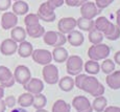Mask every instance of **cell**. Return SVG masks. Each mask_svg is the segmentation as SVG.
Segmentation results:
<instances>
[{
	"label": "cell",
	"mask_w": 120,
	"mask_h": 112,
	"mask_svg": "<svg viewBox=\"0 0 120 112\" xmlns=\"http://www.w3.org/2000/svg\"><path fill=\"white\" fill-rule=\"evenodd\" d=\"M14 78L15 82H17L20 85H25L29 80L31 79V72L29 68L24 65H19L16 67L15 71H14Z\"/></svg>",
	"instance_id": "cell-8"
},
{
	"label": "cell",
	"mask_w": 120,
	"mask_h": 112,
	"mask_svg": "<svg viewBox=\"0 0 120 112\" xmlns=\"http://www.w3.org/2000/svg\"><path fill=\"white\" fill-rule=\"evenodd\" d=\"M55 8H53L48 1L43 2L40 5L38 10V17L40 20L44 21V22H53L56 18L55 15Z\"/></svg>",
	"instance_id": "cell-4"
},
{
	"label": "cell",
	"mask_w": 120,
	"mask_h": 112,
	"mask_svg": "<svg viewBox=\"0 0 120 112\" xmlns=\"http://www.w3.org/2000/svg\"><path fill=\"white\" fill-rule=\"evenodd\" d=\"M18 104L22 107V108H27V107L33 106V102H34V94L29 92H25L22 93L17 100Z\"/></svg>",
	"instance_id": "cell-26"
},
{
	"label": "cell",
	"mask_w": 120,
	"mask_h": 112,
	"mask_svg": "<svg viewBox=\"0 0 120 112\" xmlns=\"http://www.w3.org/2000/svg\"><path fill=\"white\" fill-rule=\"evenodd\" d=\"M4 96V88L2 86H0V100H2Z\"/></svg>",
	"instance_id": "cell-46"
},
{
	"label": "cell",
	"mask_w": 120,
	"mask_h": 112,
	"mask_svg": "<svg viewBox=\"0 0 120 112\" xmlns=\"http://www.w3.org/2000/svg\"><path fill=\"white\" fill-rule=\"evenodd\" d=\"M100 12L101 10H99L95 5V3L91 1H87L80 5V15L82 18H86V19H94L100 14Z\"/></svg>",
	"instance_id": "cell-9"
},
{
	"label": "cell",
	"mask_w": 120,
	"mask_h": 112,
	"mask_svg": "<svg viewBox=\"0 0 120 112\" xmlns=\"http://www.w3.org/2000/svg\"><path fill=\"white\" fill-rule=\"evenodd\" d=\"M105 39H108V40L110 41H116L118 40V39L120 38V27L118 26V25H116V27H115V31L112 32V34L110 35V36H107L105 37Z\"/></svg>",
	"instance_id": "cell-35"
},
{
	"label": "cell",
	"mask_w": 120,
	"mask_h": 112,
	"mask_svg": "<svg viewBox=\"0 0 120 112\" xmlns=\"http://www.w3.org/2000/svg\"><path fill=\"white\" fill-rule=\"evenodd\" d=\"M71 106L64 100H57L52 106V112H70Z\"/></svg>",
	"instance_id": "cell-29"
},
{
	"label": "cell",
	"mask_w": 120,
	"mask_h": 112,
	"mask_svg": "<svg viewBox=\"0 0 120 112\" xmlns=\"http://www.w3.org/2000/svg\"><path fill=\"white\" fill-rule=\"evenodd\" d=\"M13 8V13L16 14L17 16H22V15H26L29 11V6L27 4V2L23 1V0H18L15 1L11 5Z\"/></svg>",
	"instance_id": "cell-21"
},
{
	"label": "cell",
	"mask_w": 120,
	"mask_h": 112,
	"mask_svg": "<svg viewBox=\"0 0 120 112\" xmlns=\"http://www.w3.org/2000/svg\"><path fill=\"white\" fill-rule=\"evenodd\" d=\"M6 105L4 103V100H0V112H5Z\"/></svg>",
	"instance_id": "cell-43"
},
{
	"label": "cell",
	"mask_w": 120,
	"mask_h": 112,
	"mask_svg": "<svg viewBox=\"0 0 120 112\" xmlns=\"http://www.w3.org/2000/svg\"><path fill=\"white\" fill-rule=\"evenodd\" d=\"M24 23L27 26H33V25L39 24L40 23V19H39L37 14H27L26 17L24 18Z\"/></svg>",
	"instance_id": "cell-33"
},
{
	"label": "cell",
	"mask_w": 120,
	"mask_h": 112,
	"mask_svg": "<svg viewBox=\"0 0 120 112\" xmlns=\"http://www.w3.org/2000/svg\"><path fill=\"white\" fill-rule=\"evenodd\" d=\"M23 88L31 94H37V93H41L44 90V83L40 79L31 78L25 85H23Z\"/></svg>",
	"instance_id": "cell-15"
},
{
	"label": "cell",
	"mask_w": 120,
	"mask_h": 112,
	"mask_svg": "<svg viewBox=\"0 0 120 112\" xmlns=\"http://www.w3.org/2000/svg\"><path fill=\"white\" fill-rule=\"evenodd\" d=\"M26 36V31L21 26H15L11 31V39H13L17 43H21L22 41H25Z\"/></svg>",
	"instance_id": "cell-22"
},
{
	"label": "cell",
	"mask_w": 120,
	"mask_h": 112,
	"mask_svg": "<svg viewBox=\"0 0 120 112\" xmlns=\"http://www.w3.org/2000/svg\"><path fill=\"white\" fill-rule=\"evenodd\" d=\"M111 52L110 47L107 44L99 43V44H93L91 47L88 49V57L90 60H94V61H101L105 60L109 57Z\"/></svg>",
	"instance_id": "cell-2"
},
{
	"label": "cell",
	"mask_w": 120,
	"mask_h": 112,
	"mask_svg": "<svg viewBox=\"0 0 120 112\" xmlns=\"http://www.w3.org/2000/svg\"><path fill=\"white\" fill-rule=\"evenodd\" d=\"M36 112H48L47 110H45L44 108H42V109H37V111Z\"/></svg>",
	"instance_id": "cell-47"
},
{
	"label": "cell",
	"mask_w": 120,
	"mask_h": 112,
	"mask_svg": "<svg viewBox=\"0 0 120 112\" xmlns=\"http://www.w3.org/2000/svg\"><path fill=\"white\" fill-rule=\"evenodd\" d=\"M84 69L87 73L89 74H97L99 70H100V65L98 64L97 61H94V60H89L88 62L85 63L84 65Z\"/></svg>",
	"instance_id": "cell-27"
},
{
	"label": "cell",
	"mask_w": 120,
	"mask_h": 112,
	"mask_svg": "<svg viewBox=\"0 0 120 112\" xmlns=\"http://www.w3.org/2000/svg\"><path fill=\"white\" fill-rule=\"evenodd\" d=\"M107 105H108V100L105 96L100 95V96L95 97V100L92 103V108L96 112H102L107 107Z\"/></svg>",
	"instance_id": "cell-28"
},
{
	"label": "cell",
	"mask_w": 120,
	"mask_h": 112,
	"mask_svg": "<svg viewBox=\"0 0 120 112\" xmlns=\"http://www.w3.org/2000/svg\"><path fill=\"white\" fill-rule=\"evenodd\" d=\"M15 84V78L13 72L6 66H0V85L3 88L13 87Z\"/></svg>",
	"instance_id": "cell-12"
},
{
	"label": "cell",
	"mask_w": 120,
	"mask_h": 112,
	"mask_svg": "<svg viewBox=\"0 0 120 112\" xmlns=\"http://www.w3.org/2000/svg\"><path fill=\"white\" fill-rule=\"evenodd\" d=\"M47 104V99L44 94L41 93H37L34 94V102H33V106L34 109H42L46 106Z\"/></svg>",
	"instance_id": "cell-30"
},
{
	"label": "cell",
	"mask_w": 120,
	"mask_h": 112,
	"mask_svg": "<svg viewBox=\"0 0 120 112\" xmlns=\"http://www.w3.org/2000/svg\"><path fill=\"white\" fill-rule=\"evenodd\" d=\"M18 49V43L13 39H5L0 44V51L3 56H13Z\"/></svg>",
	"instance_id": "cell-16"
},
{
	"label": "cell",
	"mask_w": 120,
	"mask_h": 112,
	"mask_svg": "<svg viewBox=\"0 0 120 112\" xmlns=\"http://www.w3.org/2000/svg\"><path fill=\"white\" fill-rule=\"evenodd\" d=\"M84 68V61L78 56H71L66 61V69L70 76H77Z\"/></svg>",
	"instance_id": "cell-5"
},
{
	"label": "cell",
	"mask_w": 120,
	"mask_h": 112,
	"mask_svg": "<svg viewBox=\"0 0 120 112\" xmlns=\"http://www.w3.org/2000/svg\"><path fill=\"white\" fill-rule=\"evenodd\" d=\"M18 53L21 58H28L31 56L34 51V46L30 42H27V41H22L21 43L18 45Z\"/></svg>",
	"instance_id": "cell-20"
},
{
	"label": "cell",
	"mask_w": 120,
	"mask_h": 112,
	"mask_svg": "<svg viewBox=\"0 0 120 112\" xmlns=\"http://www.w3.org/2000/svg\"><path fill=\"white\" fill-rule=\"evenodd\" d=\"M48 2H49L50 5H51L53 8H60V6H62L64 3H65L64 0H48Z\"/></svg>",
	"instance_id": "cell-40"
},
{
	"label": "cell",
	"mask_w": 120,
	"mask_h": 112,
	"mask_svg": "<svg viewBox=\"0 0 120 112\" xmlns=\"http://www.w3.org/2000/svg\"><path fill=\"white\" fill-rule=\"evenodd\" d=\"M25 31H26V34L28 35L29 37H31V38H34V39L43 37V35L45 34V28H44V26H42L40 23L36 24V25H33V26H27Z\"/></svg>",
	"instance_id": "cell-23"
},
{
	"label": "cell",
	"mask_w": 120,
	"mask_h": 112,
	"mask_svg": "<svg viewBox=\"0 0 120 112\" xmlns=\"http://www.w3.org/2000/svg\"><path fill=\"white\" fill-rule=\"evenodd\" d=\"M113 1L114 0H95V5L99 10H103V8H108Z\"/></svg>",
	"instance_id": "cell-36"
},
{
	"label": "cell",
	"mask_w": 120,
	"mask_h": 112,
	"mask_svg": "<svg viewBox=\"0 0 120 112\" xmlns=\"http://www.w3.org/2000/svg\"><path fill=\"white\" fill-rule=\"evenodd\" d=\"M72 106L77 112H93L92 104L86 96L78 95L72 101Z\"/></svg>",
	"instance_id": "cell-11"
},
{
	"label": "cell",
	"mask_w": 120,
	"mask_h": 112,
	"mask_svg": "<svg viewBox=\"0 0 120 112\" xmlns=\"http://www.w3.org/2000/svg\"><path fill=\"white\" fill-rule=\"evenodd\" d=\"M89 41L91 42L92 44H99V43H102L103 41V34L101 32L97 31L96 28H93L92 31L89 32Z\"/></svg>",
	"instance_id": "cell-31"
},
{
	"label": "cell",
	"mask_w": 120,
	"mask_h": 112,
	"mask_svg": "<svg viewBox=\"0 0 120 112\" xmlns=\"http://www.w3.org/2000/svg\"><path fill=\"white\" fill-rule=\"evenodd\" d=\"M11 5V0H0V12H6Z\"/></svg>",
	"instance_id": "cell-38"
},
{
	"label": "cell",
	"mask_w": 120,
	"mask_h": 112,
	"mask_svg": "<svg viewBox=\"0 0 120 112\" xmlns=\"http://www.w3.org/2000/svg\"><path fill=\"white\" fill-rule=\"evenodd\" d=\"M31 58H33L34 62L40 65H47L50 64L52 61V55L49 50L47 49H34L33 53H31Z\"/></svg>",
	"instance_id": "cell-10"
},
{
	"label": "cell",
	"mask_w": 120,
	"mask_h": 112,
	"mask_svg": "<svg viewBox=\"0 0 120 112\" xmlns=\"http://www.w3.org/2000/svg\"><path fill=\"white\" fill-rule=\"evenodd\" d=\"M87 1H90V0H80V2H82V3H85V2H87Z\"/></svg>",
	"instance_id": "cell-48"
},
{
	"label": "cell",
	"mask_w": 120,
	"mask_h": 112,
	"mask_svg": "<svg viewBox=\"0 0 120 112\" xmlns=\"http://www.w3.org/2000/svg\"><path fill=\"white\" fill-rule=\"evenodd\" d=\"M103 112H120V107H116V106L105 107Z\"/></svg>",
	"instance_id": "cell-41"
},
{
	"label": "cell",
	"mask_w": 120,
	"mask_h": 112,
	"mask_svg": "<svg viewBox=\"0 0 120 112\" xmlns=\"http://www.w3.org/2000/svg\"><path fill=\"white\" fill-rule=\"evenodd\" d=\"M116 24L112 23L111 21L105 17H98L94 21V28L101 32L103 34V37L110 36L113 32L115 31Z\"/></svg>",
	"instance_id": "cell-6"
},
{
	"label": "cell",
	"mask_w": 120,
	"mask_h": 112,
	"mask_svg": "<svg viewBox=\"0 0 120 112\" xmlns=\"http://www.w3.org/2000/svg\"><path fill=\"white\" fill-rule=\"evenodd\" d=\"M59 86L61 88L62 91L69 92L74 88V79H72L71 76H63L61 80L59 81Z\"/></svg>",
	"instance_id": "cell-25"
},
{
	"label": "cell",
	"mask_w": 120,
	"mask_h": 112,
	"mask_svg": "<svg viewBox=\"0 0 120 112\" xmlns=\"http://www.w3.org/2000/svg\"><path fill=\"white\" fill-rule=\"evenodd\" d=\"M42 74L44 81L49 85H54L59 82V69L53 64L44 65Z\"/></svg>",
	"instance_id": "cell-7"
},
{
	"label": "cell",
	"mask_w": 120,
	"mask_h": 112,
	"mask_svg": "<svg viewBox=\"0 0 120 112\" xmlns=\"http://www.w3.org/2000/svg\"><path fill=\"white\" fill-rule=\"evenodd\" d=\"M11 1H18V0H11Z\"/></svg>",
	"instance_id": "cell-49"
},
{
	"label": "cell",
	"mask_w": 120,
	"mask_h": 112,
	"mask_svg": "<svg viewBox=\"0 0 120 112\" xmlns=\"http://www.w3.org/2000/svg\"><path fill=\"white\" fill-rule=\"evenodd\" d=\"M100 68L103 71V73L110 74L111 72H113L115 70V62L111 59H105L102 64H101Z\"/></svg>",
	"instance_id": "cell-32"
},
{
	"label": "cell",
	"mask_w": 120,
	"mask_h": 112,
	"mask_svg": "<svg viewBox=\"0 0 120 112\" xmlns=\"http://www.w3.org/2000/svg\"><path fill=\"white\" fill-rule=\"evenodd\" d=\"M43 41L45 44L52 47H59V46L65 45L67 42V38L64 34L60 32H45V34L43 35Z\"/></svg>",
	"instance_id": "cell-3"
},
{
	"label": "cell",
	"mask_w": 120,
	"mask_h": 112,
	"mask_svg": "<svg viewBox=\"0 0 120 112\" xmlns=\"http://www.w3.org/2000/svg\"><path fill=\"white\" fill-rule=\"evenodd\" d=\"M4 103H5L6 107H8V108H14V106H15L16 103H17V100H16V97L14 96V95H8V96L5 97Z\"/></svg>",
	"instance_id": "cell-37"
},
{
	"label": "cell",
	"mask_w": 120,
	"mask_h": 112,
	"mask_svg": "<svg viewBox=\"0 0 120 112\" xmlns=\"http://www.w3.org/2000/svg\"><path fill=\"white\" fill-rule=\"evenodd\" d=\"M66 38H67V42H69V44L74 46V47H78V46L82 45V43L85 41L84 35L79 31H75V29H73L72 32H69Z\"/></svg>",
	"instance_id": "cell-17"
},
{
	"label": "cell",
	"mask_w": 120,
	"mask_h": 112,
	"mask_svg": "<svg viewBox=\"0 0 120 112\" xmlns=\"http://www.w3.org/2000/svg\"><path fill=\"white\" fill-rule=\"evenodd\" d=\"M11 112H27V111L23 108H16V109H13Z\"/></svg>",
	"instance_id": "cell-45"
},
{
	"label": "cell",
	"mask_w": 120,
	"mask_h": 112,
	"mask_svg": "<svg viewBox=\"0 0 120 112\" xmlns=\"http://www.w3.org/2000/svg\"><path fill=\"white\" fill-rule=\"evenodd\" d=\"M82 90L91 94L94 97L103 95V93H105V87H103L102 84H100V82L95 76H88L87 79L85 80Z\"/></svg>",
	"instance_id": "cell-1"
},
{
	"label": "cell",
	"mask_w": 120,
	"mask_h": 112,
	"mask_svg": "<svg viewBox=\"0 0 120 112\" xmlns=\"http://www.w3.org/2000/svg\"><path fill=\"white\" fill-rule=\"evenodd\" d=\"M108 86L113 90H118L120 89V70H116L111 72L108 74L107 79H105Z\"/></svg>",
	"instance_id": "cell-19"
},
{
	"label": "cell",
	"mask_w": 120,
	"mask_h": 112,
	"mask_svg": "<svg viewBox=\"0 0 120 112\" xmlns=\"http://www.w3.org/2000/svg\"><path fill=\"white\" fill-rule=\"evenodd\" d=\"M87 74H84V73H78L76 76V78L74 79V85L76 86L78 89H82V84H84L85 80L87 79Z\"/></svg>",
	"instance_id": "cell-34"
},
{
	"label": "cell",
	"mask_w": 120,
	"mask_h": 112,
	"mask_svg": "<svg viewBox=\"0 0 120 112\" xmlns=\"http://www.w3.org/2000/svg\"><path fill=\"white\" fill-rule=\"evenodd\" d=\"M116 22H117L116 25H118V26L120 27V8L116 12Z\"/></svg>",
	"instance_id": "cell-44"
},
{
	"label": "cell",
	"mask_w": 120,
	"mask_h": 112,
	"mask_svg": "<svg viewBox=\"0 0 120 112\" xmlns=\"http://www.w3.org/2000/svg\"><path fill=\"white\" fill-rule=\"evenodd\" d=\"M52 60H54L56 63H64L67 61L69 58L68 50L63 46H59V47H54V49L51 52Z\"/></svg>",
	"instance_id": "cell-18"
},
{
	"label": "cell",
	"mask_w": 120,
	"mask_h": 112,
	"mask_svg": "<svg viewBox=\"0 0 120 112\" xmlns=\"http://www.w3.org/2000/svg\"><path fill=\"white\" fill-rule=\"evenodd\" d=\"M76 27V19L73 17H65L62 18L57 23V29L60 32L66 35L72 32Z\"/></svg>",
	"instance_id": "cell-14"
},
{
	"label": "cell",
	"mask_w": 120,
	"mask_h": 112,
	"mask_svg": "<svg viewBox=\"0 0 120 112\" xmlns=\"http://www.w3.org/2000/svg\"><path fill=\"white\" fill-rule=\"evenodd\" d=\"M76 26L80 29V31L89 32L90 31H92V29L94 28V20L93 19H86V18L79 17L76 20Z\"/></svg>",
	"instance_id": "cell-24"
},
{
	"label": "cell",
	"mask_w": 120,
	"mask_h": 112,
	"mask_svg": "<svg viewBox=\"0 0 120 112\" xmlns=\"http://www.w3.org/2000/svg\"><path fill=\"white\" fill-rule=\"evenodd\" d=\"M65 3L70 8H78V6L82 5V2L80 0H64Z\"/></svg>",
	"instance_id": "cell-39"
},
{
	"label": "cell",
	"mask_w": 120,
	"mask_h": 112,
	"mask_svg": "<svg viewBox=\"0 0 120 112\" xmlns=\"http://www.w3.org/2000/svg\"><path fill=\"white\" fill-rule=\"evenodd\" d=\"M2 28L8 31V29H11L13 27L17 26L18 24V16L14 14L13 12H4L2 14L1 21H0Z\"/></svg>",
	"instance_id": "cell-13"
},
{
	"label": "cell",
	"mask_w": 120,
	"mask_h": 112,
	"mask_svg": "<svg viewBox=\"0 0 120 112\" xmlns=\"http://www.w3.org/2000/svg\"><path fill=\"white\" fill-rule=\"evenodd\" d=\"M114 62L116 63V64L120 65V50H118L116 53L114 55Z\"/></svg>",
	"instance_id": "cell-42"
}]
</instances>
